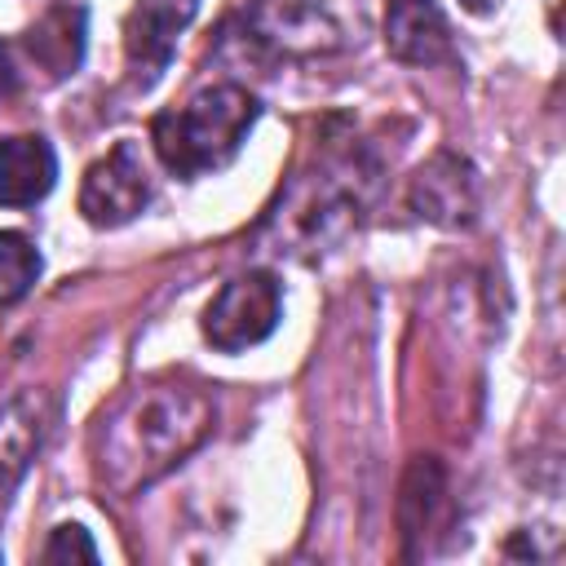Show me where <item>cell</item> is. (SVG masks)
Instances as JSON below:
<instances>
[{"label":"cell","mask_w":566,"mask_h":566,"mask_svg":"<svg viewBox=\"0 0 566 566\" xmlns=\"http://www.w3.org/2000/svg\"><path fill=\"white\" fill-rule=\"evenodd\" d=\"M212 416V398L195 385L150 380L128 389L93 429L97 482L115 495L150 486L208 438Z\"/></svg>","instance_id":"cell-1"},{"label":"cell","mask_w":566,"mask_h":566,"mask_svg":"<svg viewBox=\"0 0 566 566\" xmlns=\"http://www.w3.org/2000/svg\"><path fill=\"white\" fill-rule=\"evenodd\" d=\"M252 119H256V97L248 88L212 84V88L195 93L186 106L164 111L155 119V150L168 172L199 177V172L234 159Z\"/></svg>","instance_id":"cell-2"},{"label":"cell","mask_w":566,"mask_h":566,"mask_svg":"<svg viewBox=\"0 0 566 566\" xmlns=\"http://www.w3.org/2000/svg\"><path fill=\"white\" fill-rule=\"evenodd\" d=\"M279 310H283V296H279L274 274L248 270L212 296V305L203 310V336L217 349L239 354L248 345H261L279 327Z\"/></svg>","instance_id":"cell-3"},{"label":"cell","mask_w":566,"mask_h":566,"mask_svg":"<svg viewBox=\"0 0 566 566\" xmlns=\"http://www.w3.org/2000/svg\"><path fill=\"white\" fill-rule=\"evenodd\" d=\"M150 203V172L133 142H119L84 172L80 186V212L93 226H124Z\"/></svg>","instance_id":"cell-4"},{"label":"cell","mask_w":566,"mask_h":566,"mask_svg":"<svg viewBox=\"0 0 566 566\" xmlns=\"http://www.w3.org/2000/svg\"><path fill=\"white\" fill-rule=\"evenodd\" d=\"M199 0H137L124 18V57L133 80L146 88L168 62L172 49L181 40V31L190 27Z\"/></svg>","instance_id":"cell-5"},{"label":"cell","mask_w":566,"mask_h":566,"mask_svg":"<svg viewBox=\"0 0 566 566\" xmlns=\"http://www.w3.org/2000/svg\"><path fill=\"white\" fill-rule=\"evenodd\" d=\"M385 49L398 62L433 66L451 57V31L433 0H389L385 9Z\"/></svg>","instance_id":"cell-6"},{"label":"cell","mask_w":566,"mask_h":566,"mask_svg":"<svg viewBox=\"0 0 566 566\" xmlns=\"http://www.w3.org/2000/svg\"><path fill=\"white\" fill-rule=\"evenodd\" d=\"M49 429V402L44 394H18L0 407V513L9 495L18 491L22 473L31 469L40 442Z\"/></svg>","instance_id":"cell-7"},{"label":"cell","mask_w":566,"mask_h":566,"mask_svg":"<svg viewBox=\"0 0 566 566\" xmlns=\"http://www.w3.org/2000/svg\"><path fill=\"white\" fill-rule=\"evenodd\" d=\"M57 159L44 137H4L0 142V203L27 208L53 190Z\"/></svg>","instance_id":"cell-8"},{"label":"cell","mask_w":566,"mask_h":566,"mask_svg":"<svg viewBox=\"0 0 566 566\" xmlns=\"http://www.w3.org/2000/svg\"><path fill=\"white\" fill-rule=\"evenodd\" d=\"M411 199H416L420 217H429V221H442V226L469 221V212H473V177H469V164L455 159V155H438L433 164L420 168Z\"/></svg>","instance_id":"cell-9"},{"label":"cell","mask_w":566,"mask_h":566,"mask_svg":"<svg viewBox=\"0 0 566 566\" xmlns=\"http://www.w3.org/2000/svg\"><path fill=\"white\" fill-rule=\"evenodd\" d=\"M27 53L53 75H71L84 57V9L75 4H53L31 31H27Z\"/></svg>","instance_id":"cell-10"},{"label":"cell","mask_w":566,"mask_h":566,"mask_svg":"<svg viewBox=\"0 0 566 566\" xmlns=\"http://www.w3.org/2000/svg\"><path fill=\"white\" fill-rule=\"evenodd\" d=\"M40 274V252L31 248V239L4 230L0 234V305L18 301Z\"/></svg>","instance_id":"cell-11"},{"label":"cell","mask_w":566,"mask_h":566,"mask_svg":"<svg viewBox=\"0 0 566 566\" xmlns=\"http://www.w3.org/2000/svg\"><path fill=\"white\" fill-rule=\"evenodd\" d=\"M40 557L44 562H97V544L88 539L84 526H57Z\"/></svg>","instance_id":"cell-12"},{"label":"cell","mask_w":566,"mask_h":566,"mask_svg":"<svg viewBox=\"0 0 566 566\" xmlns=\"http://www.w3.org/2000/svg\"><path fill=\"white\" fill-rule=\"evenodd\" d=\"M495 4H500V0H464V9H469V13H491Z\"/></svg>","instance_id":"cell-13"},{"label":"cell","mask_w":566,"mask_h":566,"mask_svg":"<svg viewBox=\"0 0 566 566\" xmlns=\"http://www.w3.org/2000/svg\"><path fill=\"white\" fill-rule=\"evenodd\" d=\"M4 84H9V71H4V62H0V88H4Z\"/></svg>","instance_id":"cell-14"}]
</instances>
